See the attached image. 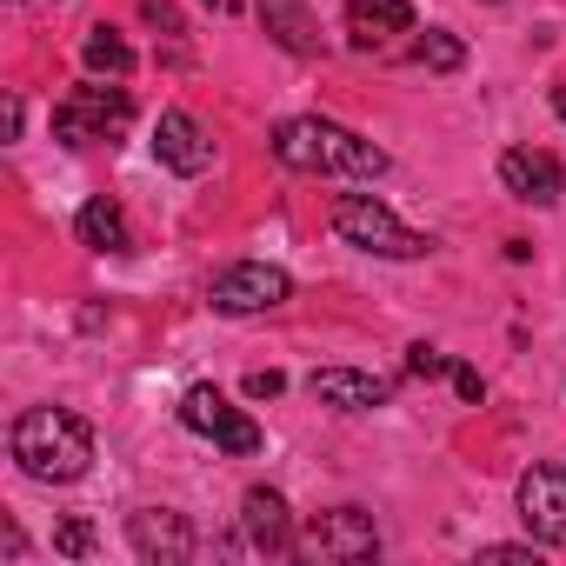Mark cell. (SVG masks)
<instances>
[{
    "instance_id": "6da1fadb",
    "label": "cell",
    "mask_w": 566,
    "mask_h": 566,
    "mask_svg": "<svg viewBox=\"0 0 566 566\" xmlns=\"http://www.w3.org/2000/svg\"><path fill=\"white\" fill-rule=\"evenodd\" d=\"M266 147H273L280 167H294V174H334V180H380V174H387V154H380L374 140H360L354 127L321 120V114L280 120Z\"/></svg>"
},
{
    "instance_id": "7a4b0ae2",
    "label": "cell",
    "mask_w": 566,
    "mask_h": 566,
    "mask_svg": "<svg viewBox=\"0 0 566 566\" xmlns=\"http://www.w3.org/2000/svg\"><path fill=\"white\" fill-rule=\"evenodd\" d=\"M8 453L28 480L41 486H67L94 467V427L67 407H28L14 427H8Z\"/></svg>"
},
{
    "instance_id": "3957f363",
    "label": "cell",
    "mask_w": 566,
    "mask_h": 566,
    "mask_svg": "<svg viewBox=\"0 0 566 566\" xmlns=\"http://www.w3.org/2000/svg\"><path fill=\"white\" fill-rule=\"evenodd\" d=\"M334 233L347 240V247H360V253H380V260H420V253H433V240L427 233H413L387 200H374V193H340L334 200Z\"/></svg>"
},
{
    "instance_id": "277c9868",
    "label": "cell",
    "mask_w": 566,
    "mask_h": 566,
    "mask_svg": "<svg viewBox=\"0 0 566 566\" xmlns=\"http://www.w3.org/2000/svg\"><path fill=\"white\" fill-rule=\"evenodd\" d=\"M134 120V94L127 87H74L61 107H54V140L61 147H94V140H120Z\"/></svg>"
},
{
    "instance_id": "5b68a950",
    "label": "cell",
    "mask_w": 566,
    "mask_h": 566,
    "mask_svg": "<svg viewBox=\"0 0 566 566\" xmlns=\"http://www.w3.org/2000/svg\"><path fill=\"white\" fill-rule=\"evenodd\" d=\"M294 301V280L280 273V266H266V260H233V266H220L213 280H207V307L213 314H273V307H287Z\"/></svg>"
},
{
    "instance_id": "8992f818",
    "label": "cell",
    "mask_w": 566,
    "mask_h": 566,
    "mask_svg": "<svg viewBox=\"0 0 566 566\" xmlns=\"http://www.w3.org/2000/svg\"><path fill=\"white\" fill-rule=\"evenodd\" d=\"M180 427H187V433H200V440H213V447H220V453H233V460L260 453V427H253L240 407H227V394H220V387H187V394H180Z\"/></svg>"
},
{
    "instance_id": "52a82bcc",
    "label": "cell",
    "mask_w": 566,
    "mask_h": 566,
    "mask_svg": "<svg viewBox=\"0 0 566 566\" xmlns=\"http://www.w3.org/2000/svg\"><path fill=\"white\" fill-rule=\"evenodd\" d=\"M314 559H334V566H354V559H374L380 553V526L367 506H334V513H314L307 520V539H301Z\"/></svg>"
},
{
    "instance_id": "ba28073f",
    "label": "cell",
    "mask_w": 566,
    "mask_h": 566,
    "mask_svg": "<svg viewBox=\"0 0 566 566\" xmlns=\"http://www.w3.org/2000/svg\"><path fill=\"white\" fill-rule=\"evenodd\" d=\"M513 500H520V520H526V533L539 546H566V467L533 460L520 473V493Z\"/></svg>"
},
{
    "instance_id": "9c48e42d",
    "label": "cell",
    "mask_w": 566,
    "mask_h": 566,
    "mask_svg": "<svg viewBox=\"0 0 566 566\" xmlns=\"http://www.w3.org/2000/svg\"><path fill=\"white\" fill-rule=\"evenodd\" d=\"M294 546H301V533H294V513H287V500H280L273 486H247V500H240V553L287 559Z\"/></svg>"
},
{
    "instance_id": "30bf717a",
    "label": "cell",
    "mask_w": 566,
    "mask_h": 566,
    "mask_svg": "<svg viewBox=\"0 0 566 566\" xmlns=\"http://www.w3.org/2000/svg\"><path fill=\"white\" fill-rule=\"evenodd\" d=\"M127 546H134L147 566H187L200 539H193L187 513H174V506H140V513H127Z\"/></svg>"
},
{
    "instance_id": "8fae6325",
    "label": "cell",
    "mask_w": 566,
    "mask_h": 566,
    "mask_svg": "<svg viewBox=\"0 0 566 566\" xmlns=\"http://www.w3.org/2000/svg\"><path fill=\"white\" fill-rule=\"evenodd\" d=\"M154 160H160L167 174H180V180H200V174L213 167V140H207V127H200L187 107H167V114L154 120Z\"/></svg>"
},
{
    "instance_id": "7c38bea8",
    "label": "cell",
    "mask_w": 566,
    "mask_h": 566,
    "mask_svg": "<svg viewBox=\"0 0 566 566\" xmlns=\"http://www.w3.org/2000/svg\"><path fill=\"white\" fill-rule=\"evenodd\" d=\"M500 187L526 207H553L566 193V167L546 154V147H506L500 154Z\"/></svg>"
},
{
    "instance_id": "4fadbf2b",
    "label": "cell",
    "mask_w": 566,
    "mask_h": 566,
    "mask_svg": "<svg viewBox=\"0 0 566 566\" xmlns=\"http://www.w3.org/2000/svg\"><path fill=\"white\" fill-rule=\"evenodd\" d=\"M307 394H314L321 407H334V413H374V407L394 400V380L360 374V367H314V374H307Z\"/></svg>"
},
{
    "instance_id": "5bb4252c",
    "label": "cell",
    "mask_w": 566,
    "mask_h": 566,
    "mask_svg": "<svg viewBox=\"0 0 566 566\" xmlns=\"http://www.w3.org/2000/svg\"><path fill=\"white\" fill-rule=\"evenodd\" d=\"M253 14H260V28L287 48V54H301V61H321L327 54V34H321V21L301 8V0H253Z\"/></svg>"
},
{
    "instance_id": "9a60e30c",
    "label": "cell",
    "mask_w": 566,
    "mask_h": 566,
    "mask_svg": "<svg viewBox=\"0 0 566 566\" xmlns=\"http://www.w3.org/2000/svg\"><path fill=\"white\" fill-rule=\"evenodd\" d=\"M394 34H413V0H347V41L360 54L387 48Z\"/></svg>"
},
{
    "instance_id": "2e32d148",
    "label": "cell",
    "mask_w": 566,
    "mask_h": 566,
    "mask_svg": "<svg viewBox=\"0 0 566 566\" xmlns=\"http://www.w3.org/2000/svg\"><path fill=\"white\" fill-rule=\"evenodd\" d=\"M74 233H81V247H94V253H134L127 213H120L114 200H87L81 220H74Z\"/></svg>"
},
{
    "instance_id": "e0dca14e",
    "label": "cell",
    "mask_w": 566,
    "mask_h": 566,
    "mask_svg": "<svg viewBox=\"0 0 566 566\" xmlns=\"http://www.w3.org/2000/svg\"><path fill=\"white\" fill-rule=\"evenodd\" d=\"M81 61H87V74H107V81H127V74H134V48H127L114 28H87Z\"/></svg>"
},
{
    "instance_id": "ac0fdd59",
    "label": "cell",
    "mask_w": 566,
    "mask_h": 566,
    "mask_svg": "<svg viewBox=\"0 0 566 566\" xmlns=\"http://www.w3.org/2000/svg\"><path fill=\"white\" fill-rule=\"evenodd\" d=\"M413 61H420L427 74H460V67H467V41L447 34V28H427V34L413 41Z\"/></svg>"
},
{
    "instance_id": "d6986e66",
    "label": "cell",
    "mask_w": 566,
    "mask_h": 566,
    "mask_svg": "<svg viewBox=\"0 0 566 566\" xmlns=\"http://www.w3.org/2000/svg\"><path fill=\"white\" fill-rule=\"evenodd\" d=\"M54 553H61V559H87V553H94V526H87V520H61V526H54Z\"/></svg>"
},
{
    "instance_id": "ffe728a7",
    "label": "cell",
    "mask_w": 566,
    "mask_h": 566,
    "mask_svg": "<svg viewBox=\"0 0 566 566\" xmlns=\"http://www.w3.org/2000/svg\"><path fill=\"white\" fill-rule=\"evenodd\" d=\"M407 374H413V380H447V374H453V360H447L440 347H427V340H420V347H407Z\"/></svg>"
},
{
    "instance_id": "44dd1931",
    "label": "cell",
    "mask_w": 566,
    "mask_h": 566,
    "mask_svg": "<svg viewBox=\"0 0 566 566\" xmlns=\"http://www.w3.org/2000/svg\"><path fill=\"white\" fill-rule=\"evenodd\" d=\"M480 559H493V566H539V539L533 546H480Z\"/></svg>"
},
{
    "instance_id": "7402d4cb",
    "label": "cell",
    "mask_w": 566,
    "mask_h": 566,
    "mask_svg": "<svg viewBox=\"0 0 566 566\" xmlns=\"http://www.w3.org/2000/svg\"><path fill=\"white\" fill-rule=\"evenodd\" d=\"M280 394H287V374H247V400H280Z\"/></svg>"
},
{
    "instance_id": "603a6c76",
    "label": "cell",
    "mask_w": 566,
    "mask_h": 566,
    "mask_svg": "<svg viewBox=\"0 0 566 566\" xmlns=\"http://www.w3.org/2000/svg\"><path fill=\"white\" fill-rule=\"evenodd\" d=\"M453 387H460V400H473V407L486 400V380H480V367H460V360H453Z\"/></svg>"
},
{
    "instance_id": "cb8c5ba5",
    "label": "cell",
    "mask_w": 566,
    "mask_h": 566,
    "mask_svg": "<svg viewBox=\"0 0 566 566\" xmlns=\"http://www.w3.org/2000/svg\"><path fill=\"white\" fill-rule=\"evenodd\" d=\"M140 14H147L154 28H167V34H187V21H180V14L167 8V0H140Z\"/></svg>"
},
{
    "instance_id": "d4e9b609",
    "label": "cell",
    "mask_w": 566,
    "mask_h": 566,
    "mask_svg": "<svg viewBox=\"0 0 566 566\" xmlns=\"http://www.w3.org/2000/svg\"><path fill=\"white\" fill-rule=\"evenodd\" d=\"M553 114H559V120H566V87H553Z\"/></svg>"
},
{
    "instance_id": "484cf974",
    "label": "cell",
    "mask_w": 566,
    "mask_h": 566,
    "mask_svg": "<svg viewBox=\"0 0 566 566\" xmlns=\"http://www.w3.org/2000/svg\"><path fill=\"white\" fill-rule=\"evenodd\" d=\"M480 8H500V0H480Z\"/></svg>"
}]
</instances>
